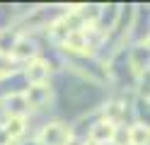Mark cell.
Listing matches in <instances>:
<instances>
[{"mask_svg":"<svg viewBox=\"0 0 150 145\" xmlns=\"http://www.w3.org/2000/svg\"><path fill=\"white\" fill-rule=\"evenodd\" d=\"M128 61L133 73L138 75V80L143 77L145 73H150V44H131L128 46Z\"/></svg>","mask_w":150,"mask_h":145,"instance_id":"6","label":"cell"},{"mask_svg":"<svg viewBox=\"0 0 150 145\" xmlns=\"http://www.w3.org/2000/svg\"><path fill=\"white\" fill-rule=\"evenodd\" d=\"M116 133H119V126H114L107 119H99L95 121V126L90 128V138L87 143L92 145H109V143H116Z\"/></svg>","mask_w":150,"mask_h":145,"instance_id":"3","label":"cell"},{"mask_svg":"<svg viewBox=\"0 0 150 145\" xmlns=\"http://www.w3.org/2000/svg\"><path fill=\"white\" fill-rule=\"evenodd\" d=\"M27 102H29L32 111L34 114H41L46 111L49 106H53V87L51 85H36V87H29L27 90Z\"/></svg>","mask_w":150,"mask_h":145,"instance_id":"5","label":"cell"},{"mask_svg":"<svg viewBox=\"0 0 150 145\" xmlns=\"http://www.w3.org/2000/svg\"><path fill=\"white\" fill-rule=\"evenodd\" d=\"M128 143L131 145H150V126L133 121L128 126Z\"/></svg>","mask_w":150,"mask_h":145,"instance_id":"10","label":"cell"},{"mask_svg":"<svg viewBox=\"0 0 150 145\" xmlns=\"http://www.w3.org/2000/svg\"><path fill=\"white\" fill-rule=\"evenodd\" d=\"M3 126L7 128L10 138L17 143V140L27 133V128H29V116H5V119H3Z\"/></svg>","mask_w":150,"mask_h":145,"instance_id":"8","label":"cell"},{"mask_svg":"<svg viewBox=\"0 0 150 145\" xmlns=\"http://www.w3.org/2000/svg\"><path fill=\"white\" fill-rule=\"evenodd\" d=\"M0 145H15V140L10 138V133H7V128L3 123H0Z\"/></svg>","mask_w":150,"mask_h":145,"instance_id":"14","label":"cell"},{"mask_svg":"<svg viewBox=\"0 0 150 145\" xmlns=\"http://www.w3.org/2000/svg\"><path fill=\"white\" fill-rule=\"evenodd\" d=\"M138 97L150 99V73H145V75L138 80Z\"/></svg>","mask_w":150,"mask_h":145,"instance_id":"13","label":"cell"},{"mask_svg":"<svg viewBox=\"0 0 150 145\" xmlns=\"http://www.w3.org/2000/svg\"><path fill=\"white\" fill-rule=\"evenodd\" d=\"M17 70H22V68H17V63L12 61L10 56H3V53H0V80L7 77V75H12V73H17Z\"/></svg>","mask_w":150,"mask_h":145,"instance_id":"12","label":"cell"},{"mask_svg":"<svg viewBox=\"0 0 150 145\" xmlns=\"http://www.w3.org/2000/svg\"><path fill=\"white\" fill-rule=\"evenodd\" d=\"M22 70H24V77H27V82H29V87L49 85V80L53 77V68H51V63L46 61V58H36V61L27 63Z\"/></svg>","mask_w":150,"mask_h":145,"instance_id":"2","label":"cell"},{"mask_svg":"<svg viewBox=\"0 0 150 145\" xmlns=\"http://www.w3.org/2000/svg\"><path fill=\"white\" fill-rule=\"evenodd\" d=\"M133 116H136V123L150 126V99H145V97H136V102H133Z\"/></svg>","mask_w":150,"mask_h":145,"instance_id":"11","label":"cell"},{"mask_svg":"<svg viewBox=\"0 0 150 145\" xmlns=\"http://www.w3.org/2000/svg\"><path fill=\"white\" fill-rule=\"evenodd\" d=\"M0 109H3L5 116H29L32 114V106L27 102V92L24 94H12L7 99L0 102Z\"/></svg>","mask_w":150,"mask_h":145,"instance_id":"7","label":"cell"},{"mask_svg":"<svg viewBox=\"0 0 150 145\" xmlns=\"http://www.w3.org/2000/svg\"><path fill=\"white\" fill-rule=\"evenodd\" d=\"M148 44H150V39H148Z\"/></svg>","mask_w":150,"mask_h":145,"instance_id":"15","label":"cell"},{"mask_svg":"<svg viewBox=\"0 0 150 145\" xmlns=\"http://www.w3.org/2000/svg\"><path fill=\"white\" fill-rule=\"evenodd\" d=\"M22 39V29L10 27V29H0V53L3 56H12L17 41Z\"/></svg>","mask_w":150,"mask_h":145,"instance_id":"9","label":"cell"},{"mask_svg":"<svg viewBox=\"0 0 150 145\" xmlns=\"http://www.w3.org/2000/svg\"><path fill=\"white\" fill-rule=\"evenodd\" d=\"M10 58H12L17 65H27V63L36 61V58H41L39 56V44H36V39L22 34V39L17 41V46H15V51H12Z\"/></svg>","mask_w":150,"mask_h":145,"instance_id":"4","label":"cell"},{"mask_svg":"<svg viewBox=\"0 0 150 145\" xmlns=\"http://www.w3.org/2000/svg\"><path fill=\"white\" fill-rule=\"evenodd\" d=\"M73 135V128L63 121H46L41 126V131L36 133L39 145H68Z\"/></svg>","mask_w":150,"mask_h":145,"instance_id":"1","label":"cell"}]
</instances>
